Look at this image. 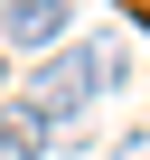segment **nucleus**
Wrapping results in <instances>:
<instances>
[{
    "label": "nucleus",
    "mask_w": 150,
    "mask_h": 160,
    "mask_svg": "<svg viewBox=\"0 0 150 160\" xmlns=\"http://www.w3.org/2000/svg\"><path fill=\"white\" fill-rule=\"evenodd\" d=\"M113 85H122V47H113V38H85V47L47 57V66L28 75V94H19V104H28L47 132H56V122H75L94 94H113Z\"/></svg>",
    "instance_id": "1"
},
{
    "label": "nucleus",
    "mask_w": 150,
    "mask_h": 160,
    "mask_svg": "<svg viewBox=\"0 0 150 160\" xmlns=\"http://www.w3.org/2000/svg\"><path fill=\"white\" fill-rule=\"evenodd\" d=\"M66 38V0H10L0 10V47H56Z\"/></svg>",
    "instance_id": "2"
},
{
    "label": "nucleus",
    "mask_w": 150,
    "mask_h": 160,
    "mask_svg": "<svg viewBox=\"0 0 150 160\" xmlns=\"http://www.w3.org/2000/svg\"><path fill=\"white\" fill-rule=\"evenodd\" d=\"M0 85H10V66H0Z\"/></svg>",
    "instance_id": "4"
},
{
    "label": "nucleus",
    "mask_w": 150,
    "mask_h": 160,
    "mask_svg": "<svg viewBox=\"0 0 150 160\" xmlns=\"http://www.w3.org/2000/svg\"><path fill=\"white\" fill-rule=\"evenodd\" d=\"M47 151H56V132H47L19 94H0V160H47Z\"/></svg>",
    "instance_id": "3"
}]
</instances>
